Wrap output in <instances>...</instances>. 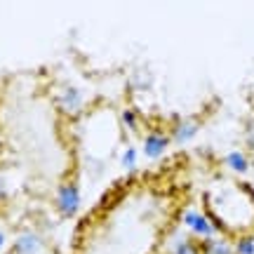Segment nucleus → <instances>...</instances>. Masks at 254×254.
<instances>
[{"label": "nucleus", "mask_w": 254, "mask_h": 254, "mask_svg": "<svg viewBox=\"0 0 254 254\" xmlns=\"http://www.w3.org/2000/svg\"><path fill=\"white\" fill-rule=\"evenodd\" d=\"M182 221L186 224V228H189L190 233L205 238V240L217 238V228H214V224H212V219L205 217V214H200V212H195V209H186V212L182 214Z\"/></svg>", "instance_id": "nucleus-1"}, {"label": "nucleus", "mask_w": 254, "mask_h": 254, "mask_svg": "<svg viewBox=\"0 0 254 254\" xmlns=\"http://www.w3.org/2000/svg\"><path fill=\"white\" fill-rule=\"evenodd\" d=\"M78 205H80L78 186H75V184H66V186L59 190V195H57V207H59V212H62L64 217H73Z\"/></svg>", "instance_id": "nucleus-2"}, {"label": "nucleus", "mask_w": 254, "mask_h": 254, "mask_svg": "<svg viewBox=\"0 0 254 254\" xmlns=\"http://www.w3.org/2000/svg\"><path fill=\"white\" fill-rule=\"evenodd\" d=\"M167 146H170V136L160 134V132H153V134L146 136V141H144V153H146V158L155 160V158H160V155L167 151Z\"/></svg>", "instance_id": "nucleus-3"}, {"label": "nucleus", "mask_w": 254, "mask_h": 254, "mask_svg": "<svg viewBox=\"0 0 254 254\" xmlns=\"http://www.w3.org/2000/svg\"><path fill=\"white\" fill-rule=\"evenodd\" d=\"M170 247H172V254H205L202 252V247L195 245V243L189 240L186 236H177Z\"/></svg>", "instance_id": "nucleus-4"}, {"label": "nucleus", "mask_w": 254, "mask_h": 254, "mask_svg": "<svg viewBox=\"0 0 254 254\" xmlns=\"http://www.w3.org/2000/svg\"><path fill=\"white\" fill-rule=\"evenodd\" d=\"M195 132H198V123L195 120H184V123H179V125L174 127V141H179V144H184V141H190L193 136H195Z\"/></svg>", "instance_id": "nucleus-5"}, {"label": "nucleus", "mask_w": 254, "mask_h": 254, "mask_svg": "<svg viewBox=\"0 0 254 254\" xmlns=\"http://www.w3.org/2000/svg\"><path fill=\"white\" fill-rule=\"evenodd\" d=\"M202 252L205 254H231V245H228V240L224 238H209L202 243Z\"/></svg>", "instance_id": "nucleus-6"}, {"label": "nucleus", "mask_w": 254, "mask_h": 254, "mask_svg": "<svg viewBox=\"0 0 254 254\" xmlns=\"http://www.w3.org/2000/svg\"><path fill=\"white\" fill-rule=\"evenodd\" d=\"M226 165L233 170V172L238 174H245L247 170H250V163H247V155L240 153V151H231V153L226 155Z\"/></svg>", "instance_id": "nucleus-7"}, {"label": "nucleus", "mask_w": 254, "mask_h": 254, "mask_svg": "<svg viewBox=\"0 0 254 254\" xmlns=\"http://www.w3.org/2000/svg\"><path fill=\"white\" fill-rule=\"evenodd\" d=\"M36 247H38V238L36 236H21V238H17V245H14V250H12V252L31 254Z\"/></svg>", "instance_id": "nucleus-8"}, {"label": "nucleus", "mask_w": 254, "mask_h": 254, "mask_svg": "<svg viewBox=\"0 0 254 254\" xmlns=\"http://www.w3.org/2000/svg\"><path fill=\"white\" fill-rule=\"evenodd\" d=\"M82 104V94L75 87H66V92H64V106L68 111H78Z\"/></svg>", "instance_id": "nucleus-9"}, {"label": "nucleus", "mask_w": 254, "mask_h": 254, "mask_svg": "<svg viewBox=\"0 0 254 254\" xmlns=\"http://www.w3.org/2000/svg\"><path fill=\"white\" fill-rule=\"evenodd\" d=\"M238 254H254V238H240L236 245Z\"/></svg>", "instance_id": "nucleus-10"}, {"label": "nucleus", "mask_w": 254, "mask_h": 254, "mask_svg": "<svg viewBox=\"0 0 254 254\" xmlns=\"http://www.w3.org/2000/svg\"><path fill=\"white\" fill-rule=\"evenodd\" d=\"M123 165H125V167H134L136 165V151L134 148H127L125 153H123Z\"/></svg>", "instance_id": "nucleus-11"}, {"label": "nucleus", "mask_w": 254, "mask_h": 254, "mask_svg": "<svg viewBox=\"0 0 254 254\" xmlns=\"http://www.w3.org/2000/svg\"><path fill=\"white\" fill-rule=\"evenodd\" d=\"M123 120H125L127 127H136V116H134V111H125V113H123Z\"/></svg>", "instance_id": "nucleus-12"}, {"label": "nucleus", "mask_w": 254, "mask_h": 254, "mask_svg": "<svg viewBox=\"0 0 254 254\" xmlns=\"http://www.w3.org/2000/svg\"><path fill=\"white\" fill-rule=\"evenodd\" d=\"M247 144L254 148V123L250 127H247Z\"/></svg>", "instance_id": "nucleus-13"}, {"label": "nucleus", "mask_w": 254, "mask_h": 254, "mask_svg": "<svg viewBox=\"0 0 254 254\" xmlns=\"http://www.w3.org/2000/svg\"><path fill=\"white\" fill-rule=\"evenodd\" d=\"M2 245H5V236L0 233V250H2Z\"/></svg>", "instance_id": "nucleus-14"}]
</instances>
